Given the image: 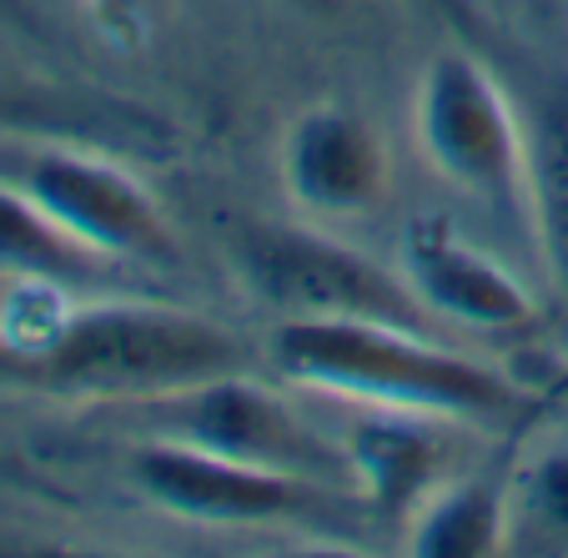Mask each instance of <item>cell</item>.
Returning <instances> with one entry per match:
<instances>
[{"instance_id":"6da1fadb","label":"cell","mask_w":568,"mask_h":558,"mask_svg":"<svg viewBox=\"0 0 568 558\" xmlns=\"http://www.w3.org/2000/svg\"><path fill=\"white\" fill-rule=\"evenodd\" d=\"M0 373L61 403L121 413L212 377L257 373V357L216 317L121 292L81 307L61 302L31 347L0 357Z\"/></svg>"},{"instance_id":"7a4b0ae2","label":"cell","mask_w":568,"mask_h":558,"mask_svg":"<svg viewBox=\"0 0 568 558\" xmlns=\"http://www.w3.org/2000/svg\"><path fill=\"white\" fill-rule=\"evenodd\" d=\"M272 367L287 383L357 408L423 413L458 428H524L538 408L508 373L448 347L438 333L357 317H277Z\"/></svg>"},{"instance_id":"3957f363","label":"cell","mask_w":568,"mask_h":558,"mask_svg":"<svg viewBox=\"0 0 568 558\" xmlns=\"http://www.w3.org/2000/svg\"><path fill=\"white\" fill-rule=\"evenodd\" d=\"M236 277L277 317H357L438 333V317L418 302L408 277L363 257L322 226L242 222L226 242Z\"/></svg>"},{"instance_id":"277c9868","label":"cell","mask_w":568,"mask_h":558,"mask_svg":"<svg viewBox=\"0 0 568 558\" xmlns=\"http://www.w3.org/2000/svg\"><path fill=\"white\" fill-rule=\"evenodd\" d=\"M0 182L26 192L45 216L116 267H176L182 242L126 162L65 136L0 146Z\"/></svg>"},{"instance_id":"5b68a950","label":"cell","mask_w":568,"mask_h":558,"mask_svg":"<svg viewBox=\"0 0 568 558\" xmlns=\"http://www.w3.org/2000/svg\"><path fill=\"white\" fill-rule=\"evenodd\" d=\"M413 141L433 176L488 206L528 196L524 111L488 65L468 51H433L413 87Z\"/></svg>"},{"instance_id":"8992f818","label":"cell","mask_w":568,"mask_h":558,"mask_svg":"<svg viewBox=\"0 0 568 558\" xmlns=\"http://www.w3.org/2000/svg\"><path fill=\"white\" fill-rule=\"evenodd\" d=\"M126 478L151 508L206 528H337L357 504L347 488L166 438H141Z\"/></svg>"},{"instance_id":"52a82bcc","label":"cell","mask_w":568,"mask_h":558,"mask_svg":"<svg viewBox=\"0 0 568 558\" xmlns=\"http://www.w3.org/2000/svg\"><path fill=\"white\" fill-rule=\"evenodd\" d=\"M121 413H126V423L141 438L186 443V448L302 473V478H317V484L357 494L343 443H333L322 428H312L287 397L272 393L257 373L212 377V383L186 387L176 397L136 403V408H121Z\"/></svg>"},{"instance_id":"ba28073f","label":"cell","mask_w":568,"mask_h":558,"mask_svg":"<svg viewBox=\"0 0 568 558\" xmlns=\"http://www.w3.org/2000/svg\"><path fill=\"white\" fill-rule=\"evenodd\" d=\"M277 176L287 202L317 222L373 216L393 196V156L383 131L343 101H312L282 126Z\"/></svg>"},{"instance_id":"9c48e42d","label":"cell","mask_w":568,"mask_h":558,"mask_svg":"<svg viewBox=\"0 0 568 558\" xmlns=\"http://www.w3.org/2000/svg\"><path fill=\"white\" fill-rule=\"evenodd\" d=\"M397 272L438 323L468 333H528L538 323L534 292L443 216H413L397 236Z\"/></svg>"},{"instance_id":"30bf717a","label":"cell","mask_w":568,"mask_h":558,"mask_svg":"<svg viewBox=\"0 0 568 558\" xmlns=\"http://www.w3.org/2000/svg\"><path fill=\"white\" fill-rule=\"evenodd\" d=\"M453 428L458 423L423 418V413L367 408L343 433L357 504H367L377 518H397L403 524L433 488L448 484L453 473H463Z\"/></svg>"},{"instance_id":"8fae6325","label":"cell","mask_w":568,"mask_h":558,"mask_svg":"<svg viewBox=\"0 0 568 558\" xmlns=\"http://www.w3.org/2000/svg\"><path fill=\"white\" fill-rule=\"evenodd\" d=\"M397 528H403V554L413 558L508 554V473H453Z\"/></svg>"},{"instance_id":"7c38bea8","label":"cell","mask_w":568,"mask_h":558,"mask_svg":"<svg viewBox=\"0 0 568 558\" xmlns=\"http://www.w3.org/2000/svg\"><path fill=\"white\" fill-rule=\"evenodd\" d=\"M0 277L61 292H106L116 287V277H126V267L97 257L26 192L0 182Z\"/></svg>"},{"instance_id":"4fadbf2b","label":"cell","mask_w":568,"mask_h":558,"mask_svg":"<svg viewBox=\"0 0 568 558\" xmlns=\"http://www.w3.org/2000/svg\"><path fill=\"white\" fill-rule=\"evenodd\" d=\"M528 126V196L524 216L544 247L548 277L568 297V87L548 91L524 116Z\"/></svg>"},{"instance_id":"5bb4252c","label":"cell","mask_w":568,"mask_h":558,"mask_svg":"<svg viewBox=\"0 0 568 558\" xmlns=\"http://www.w3.org/2000/svg\"><path fill=\"white\" fill-rule=\"evenodd\" d=\"M508 554H568V438L528 443L508 468Z\"/></svg>"},{"instance_id":"9a60e30c","label":"cell","mask_w":568,"mask_h":558,"mask_svg":"<svg viewBox=\"0 0 568 558\" xmlns=\"http://www.w3.org/2000/svg\"><path fill=\"white\" fill-rule=\"evenodd\" d=\"M81 11L91 16V26H97L111 45L141 51V45H151L176 21L182 0H81Z\"/></svg>"},{"instance_id":"2e32d148","label":"cell","mask_w":568,"mask_h":558,"mask_svg":"<svg viewBox=\"0 0 568 558\" xmlns=\"http://www.w3.org/2000/svg\"><path fill=\"white\" fill-rule=\"evenodd\" d=\"M518 6H524V11L534 16V21H548V16L558 11V0H518Z\"/></svg>"},{"instance_id":"e0dca14e","label":"cell","mask_w":568,"mask_h":558,"mask_svg":"<svg viewBox=\"0 0 568 558\" xmlns=\"http://www.w3.org/2000/svg\"><path fill=\"white\" fill-rule=\"evenodd\" d=\"M0 6H16V0H0Z\"/></svg>"}]
</instances>
